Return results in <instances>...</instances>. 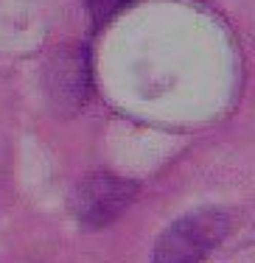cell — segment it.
I'll use <instances>...</instances> for the list:
<instances>
[{"mask_svg": "<svg viewBox=\"0 0 255 263\" xmlns=\"http://www.w3.org/2000/svg\"><path fill=\"white\" fill-rule=\"evenodd\" d=\"M135 193H138V187L129 179L98 171L76 187L73 210H76V218L87 227H107L135 202Z\"/></svg>", "mask_w": 255, "mask_h": 263, "instance_id": "obj_2", "label": "cell"}, {"mask_svg": "<svg viewBox=\"0 0 255 263\" xmlns=\"http://www.w3.org/2000/svg\"><path fill=\"white\" fill-rule=\"evenodd\" d=\"M227 216L222 210H196L177 218L154 247L152 263H202V258L227 235Z\"/></svg>", "mask_w": 255, "mask_h": 263, "instance_id": "obj_1", "label": "cell"}, {"mask_svg": "<svg viewBox=\"0 0 255 263\" xmlns=\"http://www.w3.org/2000/svg\"><path fill=\"white\" fill-rule=\"evenodd\" d=\"M129 3H132V0H87V11H90L93 26L101 28V26H107L118 11H121L123 6H129Z\"/></svg>", "mask_w": 255, "mask_h": 263, "instance_id": "obj_4", "label": "cell"}, {"mask_svg": "<svg viewBox=\"0 0 255 263\" xmlns=\"http://www.w3.org/2000/svg\"><path fill=\"white\" fill-rule=\"evenodd\" d=\"M87 59L79 48H59L48 62V92L59 109H79L87 98Z\"/></svg>", "mask_w": 255, "mask_h": 263, "instance_id": "obj_3", "label": "cell"}]
</instances>
